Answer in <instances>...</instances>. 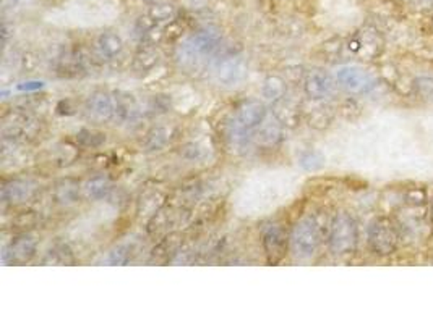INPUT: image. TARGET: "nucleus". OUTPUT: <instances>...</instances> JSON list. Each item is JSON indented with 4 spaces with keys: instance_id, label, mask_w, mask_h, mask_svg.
I'll use <instances>...</instances> for the list:
<instances>
[{
    "instance_id": "nucleus-15",
    "label": "nucleus",
    "mask_w": 433,
    "mask_h": 323,
    "mask_svg": "<svg viewBox=\"0 0 433 323\" xmlns=\"http://www.w3.org/2000/svg\"><path fill=\"white\" fill-rule=\"evenodd\" d=\"M96 49L101 57L114 58L124 51V41L119 34L107 31L99 34V37L96 39Z\"/></svg>"
},
{
    "instance_id": "nucleus-13",
    "label": "nucleus",
    "mask_w": 433,
    "mask_h": 323,
    "mask_svg": "<svg viewBox=\"0 0 433 323\" xmlns=\"http://www.w3.org/2000/svg\"><path fill=\"white\" fill-rule=\"evenodd\" d=\"M34 193V186L29 181L24 180H12L3 184L2 188V200L3 204L18 205L26 202Z\"/></svg>"
},
{
    "instance_id": "nucleus-3",
    "label": "nucleus",
    "mask_w": 433,
    "mask_h": 323,
    "mask_svg": "<svg viewBox=\"0 0 433 323\" xmlns=\"http://www.w3.org/2000/svg\"><path fill=\"white\" fill-rule=\"evenodd\" d=\"M321 241L320 225L313 217H305L295 223L291 233V249L295 257L310 259Z\"/></svg>"
},
{
    "instance_id": "nucleus-31",
    "label": "nucleus",
    "mask_w": 433,
    "mask_h": 323,
    "mask_svg": "<svg viewBox=\"0 0 433 323\" xmlns=\"http://www.w3.org/2000/svg\"><path fill=\"white\" fill-rule=\"evenodd\" d=\"M44 86L42 81H28V82H23V85L18 86L19 91H38L41 89V87Z\"/></svg>"
},
{
    "instance_id": "nucleus-4",
    "label": "nucleus",
    "mask_w": 433,
    "mask_h": 323,
    "mask_svg": "<svg viewBox=\"0 0 433 323\" xmlns=\"http://www.w3.org/2000/svg\"><path fill=\"white\" fill-rule=\"evenodd\" d=\"M368 246L377 256H389L398 247V232L388 218H375L368 227Z\"/></svg>"
},
{
    "instance_id": "nucleus-19",
    "label": "nucleus",
    "mask_w": 433,
    "mask_h": 323,
    "mask_svg": "<svg viewBox=\"0 0 433 323\" xmlns=\"http://www.w3.org/2000/svg\"><path fill=\"white\" fill-rule=\"evenodd\" d=\"M180 244H182V239H180L179 234H169L168 238H164L163 241L158 244V247H154L153 259L159 262L170 261V257L179 254Z\"/></svg>"
},
{
    "instance_id": "nucleus-6",
    "label": "nucleus",
    "mask_w": 433,
    "mask_h": 323,
    "mask_svg": "<svg viewBox=\"0 0 433 323\" xmlns=\"http://www.w3.org/2000/svg\"><path fill=\"white\" fill-rule=\"evenodd\" d=\"M336 81L350 94H367L375 87V78L359 67H343L336 71Z\"/></svg>"
},
{
    "instance_id": "nucleus-21",
    "label": "nucleus",
    "mask_w": 433,
    "mask_h": 323,
    "mask_svg": "<svg viewBox=\"0 0 433 323\" xmlns=\"http://www.w3.org/2000/svg\"><path fill=\"white\" fill-rule=\"evenodd\" d=\"M140 114V107L130 94H117L115 97V115L122 120H133Z\"/></svg>"
},
{
    "instance_id": "nucleus-26",
    "label": "nucleus",
    "mask_w": 433,
    "mask_h": 323,
    "mask_svg": "<svg viewBox=\"0 0 433 323\" xmlns=\"http://www.w3.org/2000/svg\"><path fill=\"white\" fill-rule=\"evenodd\" d=\"M300 166L307 171H316L325 165V157L316 150H309L300 155Z\"/></svg>"
},
{
    "instance_id": "nucleus-5",
    "label": "nucleus",
    "mask_w": 433,
    "mask_h": 323,
    "mask_svg": "<svg viewBox=\"0 0 433 323\" xmlns=\"http://www.w3.org/2000/svg\"><path fill=\"white\" fill-rule=\"evenodd\" d=\"M214 78L218 85L224 87H236L247 78V63L238 55H227L214 65Z\"/></svg>"
},
{
    "instance_id": "nucleus-10",
    "label": "nucleus",
    "mask_w": 433,
    "mask_h": 323,
    "mask_svg": "<svg viewBox=\"0 0 433 323\" xmlns=\"http://www.w3.org/2000/svg\"><path fill=\"white\" fill-rule=\"evenodd\" d=\"M3 138L10 141H19V139H33L38 133V125L36 120H33L31 116L15 114L10 116V120L3 121L2 128Z\"/></svg>"
},
{
    "instance_id": "nucleus-1",
    "label": "nucleus",
    "mask_w": 433,
    "mask_h": 323,
    "mask_svg": "<svg viewBox=\"0 0 433 323\" xmlns=\"http://www.w3.org/2000/svg\"><path fill=\"white\" fill-rule=\"evenodd\" d=\"M222 47V33L216 26H204L187 39L177 47L175 58L180 68L185 71H198L209 58L216 55Z\"/></svg>"
},
{
    "instance_id": "nucleus-16",
    "label": "nucleus",
    "mask_w": 433,
    "mask_h": 323,
    "mask_svg": "<svg viewBox=\"0 0 433 323\" xmlns=\"http://www.w3.org/2000/svg\"><path fill=\"white\" fill-rule=\"evenodd\" d=\"M258 131L253 134V141L256 144L265 146V148H271L276 146L281 141V123L279 121H263V123L256 128Z\"/></svg>"
},
{
    "instance_id": "nucleus-32",
    "label": "nucleus",
    "mask_w": 433,
    "mask_h": 323,
    "mask_svg": "<svg viewBox=\"0 0 433 323\" xmlns=\"http://www.w3.org/2000/svg\"><path fill=\"white\" fill-rule=\"evenodd\" d=\"M430 218H432V222H433V198H432V202H430Z\"/></svg>"
},
{
    "instance_id": "nucleus-11",
    "label": "nucleus",
    "mask_w": 433,
    "mask_h": 323,
    "mask_svg": "<svg viewBox=\"0 0 433 323\" xmlns=\"http://www.w3.org/2000/svg\"><path fill=\"white\" fill-rule=\"evenodd\" d=\"M86 110L96 121H109L115 115V99L109 92L96 91L88 97Z\"/></svg>"
},
{
    "instance_id": "nucleus-29",
    "label": "nucleus",
    "mask_w": 433,
    "mask_h": 323,
    "mask_svg": "<svg viewBox=\"0 0 433 323\" xmlns=\"http://www.w3.org/2000/svg\"><path fill=\"white\" fill-rule=\"evenodd\" d=\"M130 261H131V249L129 246L115 247L114 251L109 254V257H107V262H109L111 265H125V263H129Z\"/></svg>"
},
{
    "instance_id": "nucleus-24",
    "label": "nucleus",
    "mask_w": 433,
    "mask_h": 323,
    "mask_svg": "<svg viewBox=\"0 0 433 323\" xmlns=\"http://www.w3.org/2000/svg\"><path fill=\"white\" fill-rule=\"evenodd\" d=\"M168 143H169V130L164 128V126H158V128L148 131V134H146L145 138V148L146 150H149V152L164 149Z\"/></svg>"
},
{
    "instance_id": "nucleus-28",
    "label": "nucleus",
    "mask_w": 433,
    "mask_h": 323,
    "mask_svg": "<svg viewBox=\"0 0 433 323\" xmlns=\"http://www.w3.org/2000/svg\"><path fill=\"white\" fill-rule=\"evenodd\" d=\"M414 87H416L417 96H420L423 101H433V78H417L416 82H414Z\"/></svg>"
},
{
    "instance_id": "nucleus-25",
    "label": "nucleus",
    "mask_w": 433,
    "mask_h": 323,
    "mask_svg": "<svg viewBox=\"0 0 433 323\" xmlns=\"http://www.w3.org/2000/svg\"><path fill=\"white\" fill-rule=\"evenodd\" d=\"M175 15H177V10H175L174 5L172 3H165V2L154 3L153 7L149 8V12H148V17L153 19L156 24H158V23H165V21H172V19L175 18Z\"/></svg>"
},
{
    "instance_id": "nucleus-2",
    "label": "nucleus",
    "mask_w": 433,
    "mask_h": 323,
    "mask_svg": "<svg viewBox=\"0 0 433 323\" xmlns=\"http://www.w3.org/2000/svg\"><path fill=\"white\" fill-rule=\"evenodd\" d=\"M357 223H355L352 215H349L348 212L336 213L333 222H331L328 234L331 252L336 254V256L350 254L357 246Z\"/></svg>"
},
{
    "instance_id": "nucleus-7",
    "label": "nucleus",
    "mask_w": 433,
    "mask_h": 323,
    "mask_svg": "<svg viewBox=\"0 0 433 323\" xmlns=\"http://www.w3.org/2000/svg\"><path fill=\"white\" fill-rule=\"evenodd\" d=\"M263 251H265L266 262L270 265H276L286 257L287 249L291 246V236L279 225L270 227L263 234Z\"/></svg>"
},
{
    "instance_id": "nucleus-27",
    "label": "nucleus",
    "mask_w": 433,
    "mask_h": 323,
    "mask_svg": "<svg viewBox=\"0 0 433 323\" xmlns=\"http://www.w3.org/2000/svg\"><path fill=\"white\" fill-rule=\"evenodd\" d=\"M49 261H51V263H57V265H63V263H73L75 262V259H73L70 249H68L65 244H58V246H56L52 249L51 252H49L47 256Z\"/></svg>"
},
{
    "instance_id": "nucleus-14",
    "label": "nucleus",
    "mask_w": 433,
    "mask_h": 323,
    "mask_svg": "<svg viewBox=\"0 0 433 323\" xmlns=\"http://www.w3.org/2000/svg\"><path fill=\"white\" fill-rule=\"evenodd\" d=\"M80 199V181L76 178H60L54 184V200L62 207L73 205Z\"/></svg>"
},
{
    "instance_id": "nucleus-30",
    "label": "nucleus",
    "mask_w": 433,
    "mask_h": 323,
    "mask_svg": "<svg viewBox=\"0 0 433 323\" xmlns=\"http://www.w3.org/2000/svg\"><path fill=\"white\" fill-rule=\"evenodd\" d=\"M36 223H38V217L34 215V212H23L18 215L17 220H15V227L22 228V229L34 228V225Z\"/></svg>"
},
{
    "instance_id": "nucleus-22",
    "label": "nucleus",
    "mask_w": 433,
    "mask_h": 323,
    "mask_svg": "<svg viewBox=\"0 0 433 323\" xmlns=\"http://www.w3.org/2000/svg\"><path fill=\"white\" fill-rule=\"evenodd\" d=\"M286 92V82L279 76H268L265 81H263L261 86V94L266 101L276 102L279 101L281 97H284Z\"/></svg>"
},
{
    "instance_id": "nucleus-20",
    "label": "nucleus",
    "mask_w": 433,
    "mask_h": 323,
    "mask_svg": "<svg viewBox=\"0 0 433 323\" xmlns=\"http://www.w3.org/2000/svg\"><path fill=\"white\" fill-rule=\"evenodd\" d=\"M83 191H85V195L91 200H101L104 199L107 193L111 191V181L106 176H92L83 186Z\"/></svg>"
},
{
    "instance_id": "nucleus-9",
    "label": "nucleus",
    "mask_w": 433,
    "mask_h": 323,
    "mask_svg": "<svg viewBox=\"0 0 433 323\" xmlns=\"http://www.w3.org/2000/svg\"><path fill=\"white\" fill-rule=\"evenodd\" d=\"M304 91L309 99L321 101L331 96V92L334 91V81L325 70L315 68L305 75Z\"/></svg>"
},
{
    "instance_id": "nucleus-17",
    "label": "nucleus",
    "mask_w": 433,
    "mask_h": 323,
    "mask_svg": "<svg viewBox=\"0 0 433 323\" xmlns=\"http://www.w3.org/2000/svg\"><path fill=\"white\" fill-rule=\"evenodd\" d=\"M159 53L154 47L151 46H141L140 51L135 53L133 57V70L136 73H148L158 65Z\"/></svg>"
},
{
    "instance_id": "nucleus-23",
    "label": "nucleus",
    "mask_w": 433,
    "mask_h": 323,
    "mask_svg": "<svg viewBox=\"0 0 433 323\" xmlns=\"http://www.w3.org/2000/svg\"><path fill=\"white\" fill-rule=\"evenodd\" d=\"M75 141L80 148L85 149H97L106 143V134L97 130L83 128L75 134Z\"/></svg>"
},
{
    "instance_id": "nucleus-12",
    "label": "nucleus",
    "mask_w": 433,
    "mask_h": 323,
    "mask_svg": "<svg viewBox=\"0 0 433 323\" xmlns=\"http://www.w3.org/2000/svg\"><path fill=\"white\" fill-rule=\"evenodd\" d=\"M236 120L248 131H255L266 120V107L260 101H245L238 105Z\"/></svg>"
},
{
    "instance_id": "nucleus-18",
    "label": "nucleus",
    "mask_w": 433,
    "mask_h": 323,
    "mask_svg": "<svg viewBox=\"0 0 433 323\" xmlns=\"http://www.w3.org/2000/svg\"><path fill=\"white\" fill-rule=\"evenodd\" d=\"M272 104H275V116L281 125H294L299 120V107L294 102L281 97Z\"/></svg>"
},
{
    "instance_id": "nucleus-8",
    "label": "nucleus",
    "mask_w": 433,
    "mask_h": 323,
    "mask_svg": "<svg viewBox=\"0 0 433 323\" xmlns=\"http://www.w3.org/2000/svg\"><path fill=\"white\" fill-rule=\"evenodd\" d=\"M38 243L31 234L22 233L17 238L12 239L8 247L3 251V262L12 263V265H26L36 257Z\"/></svg>"
}]
</instances>
